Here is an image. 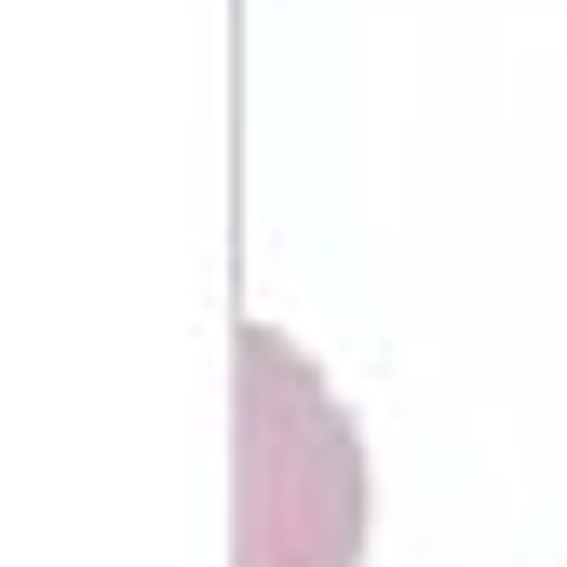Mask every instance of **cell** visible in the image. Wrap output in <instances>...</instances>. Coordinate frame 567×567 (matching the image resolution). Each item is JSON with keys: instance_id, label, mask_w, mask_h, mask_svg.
<instances>
[{"instance_id": "1", "label": "cell", "mask_w": 567, "mask_h": 567, "mask_svg": "<svg viewBox=\"0 0 567 567\" xmlns=\"http://www.w3.org/2000/svg\"><path fill=\"white\" fill-rule=\"evenodd\" d=\"M230 554L244 567H351L365 554V446L324 392V365L284 324L230 338Z\"/></svg>"}]
</instances>
